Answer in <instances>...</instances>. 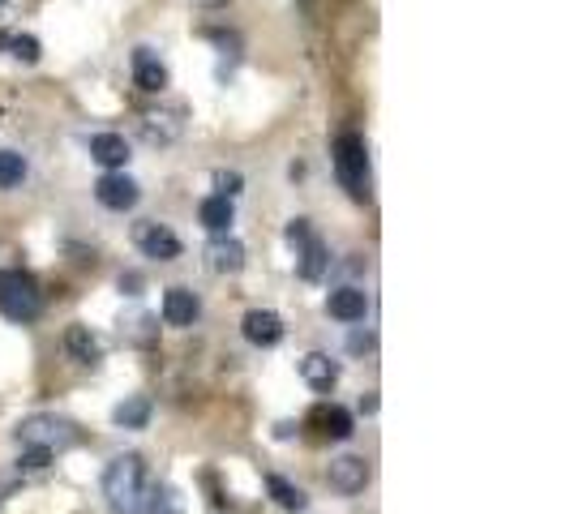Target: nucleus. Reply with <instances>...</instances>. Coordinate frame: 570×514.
I'll return each mask as SVG.
<instances>
[{"label":"nucleus","instance_id":"nucleus-23","mask_svg":"<svg viewBox=\"0 0 570 514\" xmlns=\"http://www.w3.org/2000/svg\"><path fill=\"white\" fill-rule=\"evenodd\" d=\"M26 180V159L18 150H0V189H18Z\"/></svg>","mask_w":570,"mask_h":514},{"label":"nucleus","instance_id":"nucleus-28","mask_svg":"<svg viewBox=\"0 0 570 514\" xmlns=\"http://www.w3.org/2000/svg\"><path fill=\"white\" fill-rule=\"evenodd\" d=\"M5 5H9V0H0V9H5Z\"/></svg>","mask_w":570,"mask_h":514},{"label":"nucleus","instance_id":"nucleus-17","mask_svg":"<svg viewBox=\"0 0 570 514\" xmlns=\"http://www.w3.org/2000/svg\"><path fill=\"white\" fill-rule=\"evenodd\" d=\"M142 138L150 146H168L180 138V120L168 112H150V116H142Z\"/></svg>","mask_w":570,"mask_h":514},{"label":"nucleus","instance_id":"nucleus-21","mask_svg":"<svg viewBox=\"0 0 570 514\" xmlns=\"http://www.w3.org/2000/svg\"><path fill=\"white\" fill-rule=\"evenodd\" d=\"M112 420H116L120 429H146V420H150V399L133 395V399H125V403H116Z\"/></svg>","mask_w":570,"mask_h":514},{"label":"nucleus","instance_id":"nucleus-12","mask_svg":"<svg viewBox=\"0 0 570 514\" xmlns=\"http://www.w3.org/2000/svg\"><path fill=\"white\" fill-rule=\"evenodd\" d=\"M206 262L215 275H236V270L245 266V245H240L236 236H215L206 245Z\"/></svg>","mask_w":570,"mask_h":514},{"label":"nucleus","instance_id":"nucleus-26","mask_svg":"<svg viewBox=\"0 0 570 514\" xmlns=\"http://www.w3.org/2000/svg\"><path fill=\"white\" fill-rule=\"evenodd\" d=\"M138 287H142V279H138V275H120V292L138 296Z\"/></svg>","mask_w":570,"mask_h":514},{"label":"nucleus","instance_id":"nucleus-19","mask_svg":"<svg viewBox=\"0 0 570 514\" xmlns=\"http://www.w3.org/2000/svg\"><path fill=\"white\" fill-rule=\"evenodd\" d=\"M309 420H313V425H318L326 437H335V442L352 437V412H343V407H318V412H313Z\"/></svg>","mask_w":570,"mask_h":514},{"label":"nucleus","instance_id":"nucleus-1","mask_svg":"<svg viewBox=\"0 0 570 514\" xmlns=\"http://www.w3.org/2000/svg\"><path fill=\"white\" fill-rule=\"evenodd\" d=\"M103 502L112 514H142L146 510V463L138 455H120L103 467Z\"/></svg>","mask_w":570,"mask_h":514},{"label":"nucleus","instance_id":"nucleus-27","mask_svg":"<svg viewBox=\"0 0 570 514\" xmlns=\"http://www.w3.org/2000/svg\"><path fill=\"white\" fill-rule=\"evenodd\" d=\"M155 514H176V497H172V493H163L159 502H155Z\"/></svg>","mask_w":570,"mask_h":514},{"label":"nucleus","instance_id":"nucleus-29","mask_svg":"<svg viewBox=\"0 0 570 514\" xmlns=\"http://www.w3.org/2000/svg\"><path fill=\"white\" fill-rule=\"evenodd\" d=\"M206 5H215V0H206Z\"/></svg>","mask_w":570,"mask_h":514},{"label":"nucleus","instance_id":"nucleus-13","mask_svg":"<svg viewBox=\"0 0 570 514\" xmlns=\"http://www.w3.org/2000/svg\"><path fill=\"white\" fill-rule=\"evenodd\" d=\"M326 266H330V257H326V245H322V240L309 232V236H305V240H300V245H296V275L305 279V283H318V279L326 275Z\"/></svg>","mask_w":570,"mask_h":514},{"label":"nucleus","instance_id":"nucleus-25","mask_svg":"<svg viewBox=\"0 0 570 514\" xmlns=\"http://www.w3.org/2000/svg\"><path fill=\"white\" fill-rule=\"evenodd\" d=\"M215 185H219V198H236V193H240V176L236 172H219Z\"/></svg>","mask_w":570,"mask_h":514},{"label":"nucleus","instance_id":"nucleus-8","mask_svg":"<svg viewBox=\"0 0 570 514\" xmlns=\"http://www.w3.org/2000/svg\"><path fill=\"white\" fill-rule=\"evenodd\" d=\"M133 82H138V90H146V95H163L168 90V65L159 60L155 48H138L133 52Z\"/></svg>","mask_w":570,"mask_h":514},{"label":"nucleus","instance_id":"nucleus-20","mask_svg":"<svg viewBox=\"0 0 570 514\" xmlns=\"http://www.w3.org/2000/svg\"><path fill=\"white\" fill-rule=\"evenodd\" d=\"M0 48L13 60H22V65H39V56H43V43L35 35H9V30H0Z\"/></svg>","mask_w":570,"mask_h":514},{"label":"nucleus","instance_id":"nucleus-9","mask_svg":"<svg viewBox=\"0 0 570 514\" xmlns=\"http://www.w3.org/2000/svg\"><path fill=\"white\" fill-rule=\"evenodd\" d=\"M240 330H245V339L253 347H275L283 339V317L270 313V309H249L245 322H240Z\"/></svg>","mask_w":570,"mask_h":514},{"label":"nucleus","instance_id":"nucleus-4","mask_svg":"<svg viewBox=\"0 0 570 514\" xmlns=\"http://www.w3.org/2000/svg\"><path fill=\"white\" fill-rule=\"evenodd\" d=\"M13 437H18L22 450H48V455H56V450H69L78 442V429L60 416H26Z\"/></svg>","mask_w":570,"mask_h":514},{"label":"nucleus","instance_id":"nucleus-16","mask_svg":"<svg viewBox=\"0 0 570 514\" xmlns=\"http://www.w3.org/2000/svg\"><path fill=\"white\" fill-rule=\"evenodd\" d=\"M300 377H305L313 390H330L339 382V365L326 352H309L305 360H300Z\"/></svg>","mask_w":570,"mask_h":514},{"label":"nucleus","instance_id":"nucleus-22","mask_svg":"<svg viewBox=\"0 0 570 514\" xmlns=\"http://www.w3.org/2000/svg\"><path fill=\"white\" fill-rule=\"evenodd\" d=\"M266 489L270 497L283 506V510H305V493H300L292 480H283V476H266Z\"/></svg>","mask_w":570,"mask_h":514},{"label":"nucleus","instance_id":"nucleus-18","mask_svg":"<svg viewBox=\"0 0 570 514\" xmlns=\"http://www.w3.org/2000/svg\"><path fill=\"white\" fill-rule=\"evenodd\" d=\"M65 347L73 352V360H82V365H99V356H103V343L90 335V326H69Z\"/></svg>","mask_w":570,"mask_h":514},{"label":"nucleus","instance_id":"nucleus-2","mask_svg":"<svg viewBox=\"0 0 570 514\" xmlns=\"http://www.w3.org/2000/svg\"><path fill=\"white\" fill-rule=\"evenodd\" d=\"M335 176L356 202H369V150L360 133H339L335 138Z\"/></svg>","mask_w":570,"mask_h":514},{"label":"nucleus","instance_id":"nucleus-6","mask_svg":"<svg viewBox=\"0 0 570 514\" xmlns=\"http://www.w3.org/2000/svg\"><path fill=\"white\" fill-rule=\"evenodd\" d=\"M95 198H99V206H108V210H133L142 193H138V180H129L125 172H108V176H99Z\"/></svg>","mask_w":570,"mask_h":514},{"label":"nucleus","instance_id":"nucleus-15","mask_svg":"<svg viewBox=\"0 0 570 514\" xmlns=\"http://www.w3.org/2000/svg\"><path fill=\"white\" fill-rule=\"evenodd\" d=\"M198 219H202V228H206V232L228 236L232 219H236L232 198H219V193H210V198H202V206H198Z\"/></svg>","mask_w":570,"mask_h":514},{"label":"nucleus","instance_id":"nucleus-14","mask_svg":"<svg viewBox=\"0 0 570 514\" xmlns=\"http://www.w3.org/2000/svg\"><path fill=\"white\" fill-rule=\"evenodd\" d=\"M90 159L103 163V168H112V172H120L129 163V142L120 138V133H95V138H90Z\"/></svg>","mask_w":570,"mask_h":514},{"label":"nucleus","instance_id":"nucleus-3","mask_svg":"<svg viewBox=\"0 0 570 514\" xmlns=\"http://www.w3.org/2000/svg\"><path fill=\"white\" fill-rule=\"evenodd\" d=\"M0 313L9 322H35L43 313V292L26 270H0Z\"/></svg>","mask_w":570,"mask_h":514},{"label":"nucleus","instance_id":"nucleus-7","mask_svg":"<svg viewBox=\"0 0 570 514\" xmlns=\"http://www.w3.org/2000/svg\"><path fill=\"white\" fill-rule=\"evenodd\" d=\"M133 240H138L142 257H155V262H176L180 257V236L172 228H163V223H142Z\"/></svg>","mask_w":570,"mask_h":514},{"label":"nucleus","instance_id":"nucleus-24","mask_svg":"<svg viewBox=\"0 0 570 514\" xmlns=\"http://www.w3.org/2000/svg\"><path fill=\"white\" fill-rule=\"evenodd\" d=\"M48 463H52L48 450H22V459H18V467H26V472H39V467H48Z\"/></svg>","mask_w":570,"mask_h":514},{"label":"nucleus","instance_id":"nucleus-10","mask_svg":"<svg viewBox=\"0 0 570 514\" xmlns=\"http://www.w3.org/2000/svg\"><path fill=\"white\" fill-rule=\"evenodd\" d=\"M202 317V300L189 287H168L163 292V322L168 326H193Z\"/></svg>","mask_w":570,"mask_h":514},{"label":"nucleus","instance_id":"nucleus-11","mask_svg":"<svg viewBox=\"0 0 570 514\" xmlns=\"http://www.w3.org/2000/svg\"><path fill=\"white\" fill-rule=\"evenodd\" d=\"M326 313L339 317V322H360V317L369 313L365 287H335V292L326 296Z\"/></svg>","mask_w":570,"mask_h":514},{"label":"nucleus","instance_id":"nucleus-5","mask_svg":"<svg viewBox=\"0 0 570 514\" xmlns=\"http://www.w3.org/2000/svg\"><path fill=\"white\" fill-rule=\"evenodd\" d=\"M326 480H330V489H335V493L352 497V493H360L369 485V463L360 455H339V459H330Z\"/></svg>","mask_w":570,"mask_h":514}]
</instances>
